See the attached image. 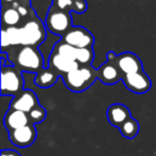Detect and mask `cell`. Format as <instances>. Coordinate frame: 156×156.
I'll list each match as a JSON object with an SVG mask.
<instances>
[{"label":"cell","instance_id":"cell-25","mask_svg":"<svg viewBox=\"0 0 156 156\" xmlns=\"http://www.w3.org/2000/svg\"><path fill=\"white\" fill-rule=\"evenodd\" d=\"M74 1H75V0H74Z\"/></svg>","mask_w":156,"mask_h":156},{"label":"cell","instance_id":"cell-8","mask_svg":"<svg viewBox=\"0 0 156 156\" xmlns=\"http://www.w3.org/2000/svg\"><path fill=\"white\" fill-rule=\"evenodd\" d=\"M122 81L127 90L137 94H143L151 89V79L144 71L122 76Z\"/></svg>","mask_w":156,"mask_h":156},{"label":"cell","instance_id":"cell-11","mask_svg":"<svg viewBox=\"0 0 156 156\" xmlns=\"http://www.w3.org/2000/svg\"><path fill=\"white\" fill-rule=\"evenodd\" d=\"M37 105H39V98L35 92L32 90H23L13 98L10 108L29 113Z\"/></svg>","mask_w":156,"mask_h":156},{"label":"cell","instance_id":"cell-9","mask_svg":"<svg viewBox=\"0 0 156 156\" xmlns=\"http://www.w3.org/2000/svg\"><path fill=\"white\" fill-rule=\"evenodd\" d=\"M9 139L18 147H28L37 139V128L32 123L9 133Z\"/></svg>","mask_w":156,"mask_h":156},{"label":"cell","instance_id":"cell-19","mask_svg":"<svg viewBox=\"0 0 156 156\" xmlns=\"http://www.w3.org/2000/svg\"><path fill=\"white\" fill-rule=\"evenodd\" d=\"M94 59V52L92 48H78L76 61L79 65H91Z\"/></svg>","mask_w":156,"mask_h":156},{"label":"cell","instance_id":"cell-2","mask_svg":"<svg viewBox=\"0 0 156 156\" xmlns=\"http://www.w3.org/2000/svg\"><path fill=\"white\" fill-rule=\"evenodd\" d=\"M16 31L18 46L39 47V45H41L46 40V26L42 22V18H39L34 11H32L29 17L24 18L22 24L16 27Z\"/></svg>","mask_w":156,"mask_h":156},{"label":"cell","instance_id":"cell-17","mask_svg":"<svg viewBox=\"0 0 156 156\" xmlns=\"http://www.w3.org/2000/svg\"><path fill=\"white\" fill-rule=\"evenodd\" d=\"M52 51L57 52V54L61 55V56L65 57V58H67V59L76 61L78 48L69 45V44H67L66 42H64L63 40H60V41L55 44Z\"/></svg>","mask_w":156,"mask_h":156},{"label":"cell","instance_id":"cell-18","mask_svg":"<svg viewBox=\"0 0 156 156\" xmlns=\"http://www.w3.org/2000/svg\"><path fill=\"white\" fill-rule=\"evenodd\" d=\"M120 133L126 139H134L139 133V123L136 119L130 117L119 127Z\"/></svg>","mask_w":156,"mask_h":156},{"label":"cell","instance_id":"cell-22","mask_svg":"<svg viewBox=\"0 0 156 156\" xmlns=\"http://www.w3.org/2000/svg\"><path fill=\"white\" fill-rule=\"evenodd\" d=\"M88 9V3L86 0H75L73 3V8H72V11L75 12L77 14L85 13Z\"/></svg>","mask_w":156,"mask_h":156},{"label":"cell","instance_id":"cell-4","mask_svg":"<svg viewBox=\"0 0 156 156\" xmlns=\"http://www.w3.org/2000/svg\"><path fill=\"white\" fill-rule=\"evenodd\" d=\"M44 24L49 32L63 37L67 31L73 28L71 12L60 10L51 5L45 16Z\"/></svg>","mask_w":156,"mask_h":156},{"label":"cell","instance_id":"cell-5","mask_svg":"<svg viewBox=\"0 0 156 156\" xmlns=\"http://www.w3.org/2000/svg\"><path fill=\"white\" fill-rule=\"evenodd\" d=\"M24 90V78L22 71L14 65L1 67V94L2 96H15Z\"/></svg>","mask_w":156,"mask_h":156},{"label":"cell","instance_id":"cell-1","mask_svg":"<svg viewBox=\"0 0 156 156\" xmlns=\"http://www.w3.org/2000/svg\"><path fill=\"white\" fill-rule=\"evenodd\" d=\"M7 54L14 66L22 72L37 74L45 67L44 57L37 46H12Z\"/></svg>","mask_w":156,"mask_h":156},{"label":"cell","instance_id":"cell-12","mask_svg":"<svg viewBox=\"0 0 156 156\" xmlns=\"http://www.w3.org/2000/svg\"><path fill=\"white\" fill-rule=\"evenodd\" d=\"M48 66L57 72L59 75H65L80 66L77 61L71 60L57 52L52 51L48 59Z\"/></svg>","mask_w":156,"mask_h":156},{"label":"cell","instance_id":"cell-16","mask_svg":"<svg viewBox=\"0 0 156 156\" xmlns=\"http://www.w3.org/2000/svg\"><path fill=\"white\" fill-rule=\"evenodd\" d=\"M1 20H2V27H18L23 23L24 18L22 17L17 9L8 7L3 8Z\"/></svg>","mask_w":156,"mask_h":156},{"label":"cell","instance_id":"cell-15","mask_svg":"<svg viewBox=\"0 0 156 156\" xmlns=\"http://www.w3.org/2000/svg\"><path fill=\"white\" fill-rule=\"evenodd\" d=\"M59 77V74L57 73L55 69L51 67L46 66L43 69L37 73L34 77V83L39 88H43V89H47L50 88L57 83Z\"/></svg>","mask_w":156,"mask_h":156},{"label":"cell","instance_id":"cell-13","mask_svg":"<svg viewBox=\"0 0 156 156\" xmlns=\"http://www.w3.org/2000/svg\"><path fill=\"white\" fill-rule=\"evenodd\" d=\"M29 123H31V122L28 113L17 110V109L10 108L8 112L5 113V119H3V124H5V128L9 133L14 129L23 127V126L28 125Z\"/></svg>","mask_w":156,"mask_h":156},{"label":"cell","instance_id":"cell-24","mask_svg":"<svg viewBox=\"0 0 156 156\" xmlns=\"http://www.w3.org/2000/svg\"><path fill=\"white\" fill-rule=\"evenodd\" d=\"M15 1H18V0H2L3 3H12V2H15Z\"/></svg>","mask_w":156,"mask_h":156},{"label":"cell","instance_id":"cell-3","mask_svg":"<svg viewBox=\"0 0 156 156\" xmlns=\"http://www.w3.org/2000/svg\"><path fill=\"white\" fill-rule=\"evenodd\" d=\"M65 87L73 92L89 89L98 79V71L91 65H80L78 69L62 75Z\"/></svg>","mask_w":156,"mask_h":156},{"label":"cell","instance_id":"cell-10","mask_svg":"<svg viewBox=\"0 0 156 156\" xmlns=\"http://www.w3.org/2000/svg\"><path fill=\"white\" fill-rule=\"evenodd\" d=\"M115 62L121 71L122 75H128V74L143 71V65L140 58L137 55L129 51L117 55L115 58Z\"/></svg>","mask_w":156,"mask_h":156},{"label":"cell","instance_id":"cell-7","mask_svg":"<svg viewBox=\"0 0 156 156\" xmlns=\"http://www.w3.org/2000/svg\"><path fill=\"white\" fill-rule=\"evenodd\" d=\"M62 40L77 48H92L94 44V37L92 33L81 26H73L71 30L63 35Z\"/></svg>","mask_w":156,"mask_h":156},{"label":"cell","instance_id":"cell-14","mask_svg":"<svg viewBox=\"0 0 156 156\" xmlns=\"http://www.w3.org/2000/svg\"><path fill=\"white\" fill-rule=\"evenodd\" d=\"M130 115V110L123 104L115 103L108 107L107 109V119L108 122L115 127L119 128L125 121H127Z\"/></svg>","mask_w":156,"mask_h":156},{"label":"cell","instance_id":"cell-20","mask_svg":"<svg viewBox=\"0 0 156 156\" xmlns=\"http://www.w3.org/2000/svg\"><path fill=\"white\" fill-rule=\"evenodd\" d=\"M29 115V119H30V122L32 124H37L43 122L44 120L46 119V115H47V112H46V109L44 107H42L41 105H37V107L32 109L30 112L28 113Z\"/></svg>","mask_w":156,"mask_h":156},{"label":"cell","instance_id":"cell-21","mask_svg":"<svg viewBox=\"0 0 156 156\" xmlns=\"http://www.w3.org/2000/svg\"><path fill=\"white\" fill-rule=\"evenodd\" d=\"M74 0H54L52 5H55L56 8L60 10H64V11H72L73 8Z\"/></svg>","mask_w":156,"mask_h":156},{"label":"cell","instance_id":"cell-23","mask_svg":"<svg viewBox=\"0 0 156 156\" xmlns=\"http://www.w3.org/2000/svg\"><path fill=\"white\" fill-rule=\"evenodd\" d=\"M0 156H22V155L18 152L14 151V150H2Z\"/></svg>","mask_w":156,"mask_h":156},{"label":"cell","instance_id":"cell-6","mask_svg":"<svg viewBox=\"0 0 156 156\" xmlns=\"http://www.w3.org/2000/svg\"><path fill=\"white\" fill-rule=\"evenodd\" d=\"M117 55L113 51H109L107 54V62L98 67V79L105 85H115L119 80H122V73L115 62V58Z\"/></svg>","mask_w":156,"mask_h":156}]
</instances>
